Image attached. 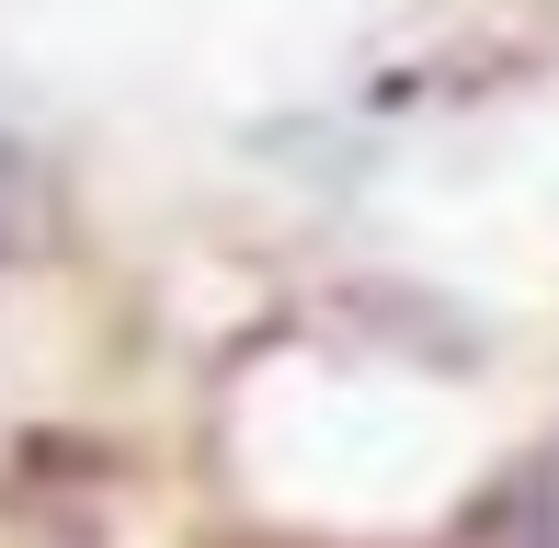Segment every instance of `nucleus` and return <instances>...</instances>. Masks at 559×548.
<instances>
[]
</instances>
